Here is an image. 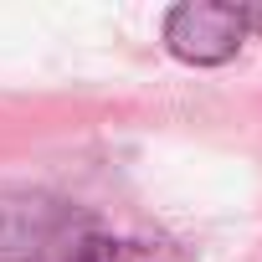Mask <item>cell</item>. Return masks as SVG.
Listing matches in <instances>:
<instances>
[{"mask_svg": "<svg viewBox=\"0 0 262 262\" xmlns=\"http://www.w3.org/2000/svg\"><path fill=\"white\" fill-rule=\"evenodd\" d=\"M252 31H262V6H252Z\"/></svg>", "mask_w": 262, "mask_h": 262, "instance_id": "obj_3", "label": "cell"}, {"mask_svg": "<svg viewBox=\"0 0 262 262\" xmlns=\"http://www.w3.org/2000/svg\"><path fill=\"white\" fill-rule=\"evenodd\" d=\"M252 31V6H175L165 16V47L180 62L195 67H216L226 57H236V47Z\"/></svg>", "mask_w": 262, "mask_h": 262, "instance_id": "obj_1", "label": "cell"}, {"mask_svg": "<svg viewBox=\"0 0 262 262\" xmlns=\"http://www.w3.org/2000/svg\"><path fill=\"white\" fill-rule=\"evenodd\" d=\"M52 262H185L170 242L155 236H123V231H103L93 221H57L52 231L31 236Z\"/></svg>", "mask_w": 262, "mask_h": 262, "instance_id": "obj_2", "label": "cell"}]
</instances>
